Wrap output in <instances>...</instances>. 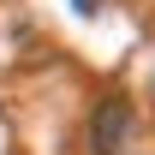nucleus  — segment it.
I'll use <instances>...</instances> for the list:
<instances>
[{
    "instance_id": "f257e3e1",
    "label": "nucleus",
    "mask_w": 155,
    "mask_h": 155,
    "mask_svg": "<svg viewBox=\"0 0 155 155\" xmlns=\"http://www.w3.org/2000/svg\"><path fill=\"white\" fill-rule=\"evenodd\" d=\"M125 137H131V101L107 96L96 114H90V155H119Z\"/></svg>"
},
{
    "instance_id": "f03ea898",
    "label": "nucleus",
    "mask_w": 155,
    "mask_h": 155,
    "mask_svg": "<svg viewBox=\"0 0 155 155\" xmlns=\"http://www.w3.org/2000/svg\"><path fill=\"white\" fill-rule=\"evenodd\" d=\"M72 12H78V18H96V12H101V0H72Z\"/></svg>"
}]
</instances>
